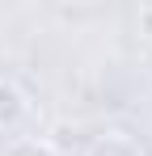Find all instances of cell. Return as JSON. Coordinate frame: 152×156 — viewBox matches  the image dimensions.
<instances>
[{
  "instance_id": "6da1fadb",
  "label": "cell",
  "mask_w": 152,
  "mask_h": 156,
  "mask_svg": "<svg viewBox=\"0 0 152 156\" xmlns=\"http://www.w3.org/2000/svg\"><path fill=\"white\" fill-rule=\"evenodd\" d=\"M17 114H21V101H17V93H13L9 84H0V118H4V122H13Z\"/></svg>"
},
{
  "instance_id": "7a4b0ae2",
  "label": "cell",
  "mask_w": 152,
  "mask_h": 156,
  "mask_svg": "<svg viewBox=\"0 0 152 156\" xmlns=\"http://www.w3.org/2000/svg\"><path fill=\"white\" fill-rule=\"evenodd\" d=\"M93 156H135V148L127 139H101L97 148H93Z\"/></svg>"
},
{
  "instance_id": "3957f363",
  "label": "cell",
  "mask_w": 152,
  "mask_h": 156,
  "mask_svg": "<svg viewBox=\"0 0 152 156\" xmlns=\"http://www.w3.org/2000/svg\"><path fill=\"white\" fill-rule=\"evenodd\" d=\"M4 156H55V152L42 148V144H17V148H9Z\"/></svg>"
}]
</instances>
